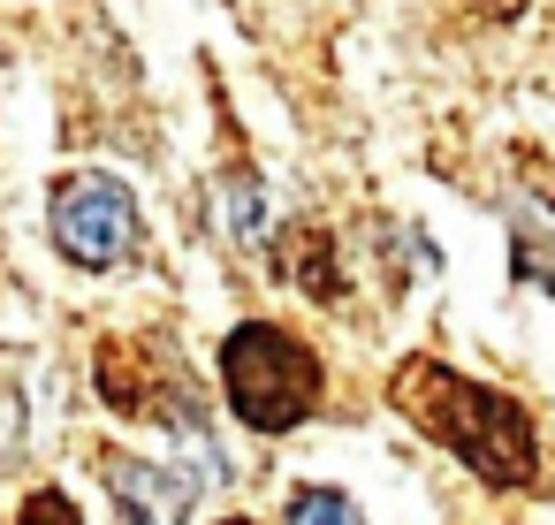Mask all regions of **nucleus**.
I'll return each mask as SVG.
<instances>
[{"label": "nucleus", "instance_id": "obj_7", "mask_svg": "<svg viewBox=\"0 0 555 525\" xmlns=\"http://www.w3.org/2000/svg\"><path fill=\"white\" fill-rule=\"evenodd\" d=\"M289 525H358V510H350L343 487H305V495L289 502Z\"/></svg>", "mask_w": 555, "mask_h": 525}, {"label": "nucleus", "instance_id": "obj_11", "mask_svg": "<svg viewBox=\"0 0 555 525\" xmlns=\"http://www.w3.org/2000/svg\"><path fill=\"white\" fill-rule=\"evenodd\" d=\"M221 525H251V517H221Z\"/></svg>", "mask_w": 555, "mask_h": 525}, {"label": "nucleus", "instance_id": "obj_8", "mask_svg": "<svg viewBox=\"0 0 555 525\" xmlns=\"http://www.w3.org/2000/svg\"><path fill=\"white\" fill-rule=\"evenodd\" d=\"M16 525H85V517H77V502H69V495L39 487V495L24 502V517H16Z\"/></svg>", "mask_w": 555, "mask_h": 525}, {"label": "nucleus", "instance_id": "obj_6", "mask_svg": "<svg viewBox=\"0 0 555 525\" xmlns=\"http://www.w3.org/2000/svg\"><path fill=\"white\" fill-rule=\"evenodd\" d=\"M289 244H297V252H289V274H297L312 297H343V274H335V244H327V229H297Z\"/></svg>", "mask_w": 555, "mask_h": 525}, {"label": "nucleus", "instance_id": "obj_5", "mask_svg": "<svg viewBox=\"0 0 555 525\" xmlns=\"http://www.w3.org/2000/svg\"><path fill=\"white\" fill-rule=\"evenodd\" d=\"M107 487L122 502L130 525H183L198 502V479L176 464H145V457H107Z\"/></svg>", "mask_w": 555, "mask_h": 525}, {"label": "nucleus", "instance_id": "obj_4", "mask_svg": "<svg viewBox=\"0 0 555 525\" xmlns=\"http://www.w3.org/2000/svg\"><path fill=\"white\" fill-rule=\"evenodd\" d=\"M54 244L77 267H122L138 252V206L115 176H62L54 183Z\"/></svg>", "mask_w": 555, "mask_h": 525}, {"label": "nucleus", "instance_id": "obj_9", "mask_svg": "<svg viewBox=\"0 0 555 525\" xmlns=\"http://www.w3.org/2000/svg\"><path fill=\"white\" fill-rule=\"evenodd\" d=\"M449 9H456V16H472V24H509L525 0H449Z\"/></svg>", "mask_w": 555, "mask_h": 525}, {"label": "nucleus", "instance_id": "obj_10", "mask_svg": "<svg viewBox=\"0 0 555 525\" xmlns=\"http://www.w3.org/2000/svg\"><path fill=\"white\" fill-rule=\"evenodd\" d=\"M229 221H236V229H259V191H251V176L229 183Z\"/></svg>", "mask_w": 555, "mask_h": 525}, {"label": "nucleus", "instance_id": "obj_2", "mask_svg": "<svg viewBox=\"0 0 555 525\" xmlns=\"http://www.w3.org/2000/svg\"><path fill=\"white\" fill-rule=\"evenodd\" d=\"M221 388H229V404H236L244 426L289 434V426H305L320 411V358L289 328L251 320V328H236L221 343Z\"/></svg>", "mask_w": 555, "mask_h": 525}, {"label": "nucleus", "instance_id": "obj_1", "mask_svg": "<svg viewBox=\"0 0 555 525\" xmlns=\"http://www.w3.org/2000/svg\"><path fill=\"white\" fill-rule=\"evenodd\" d=\"M388 404L426 434L441 441L449 457H464L487 487H532L540 472V434L525 419V404H509L502 388H479L464 381L456 366L441 358H403L388 373Z\"/></svg>", "mask_w": 555, "mask_h": 525}, {"label": "nucleus", "instance_id": "obj_3", "mask_svg": "<svg viewBox=\"0 0 555 525\" xmlns=\"http://www.w3.org/2000/svg\"><path fill=\"white\" fill-rule=\"evenodd\" d=\"M92 373H100V396L122 419H153L168 434H198L206 426V396L191 388V373L176 366V350L153 343V335H107Z\"/></svg>", "mask_w": 555, "mask_h": 525}]
</instances>
